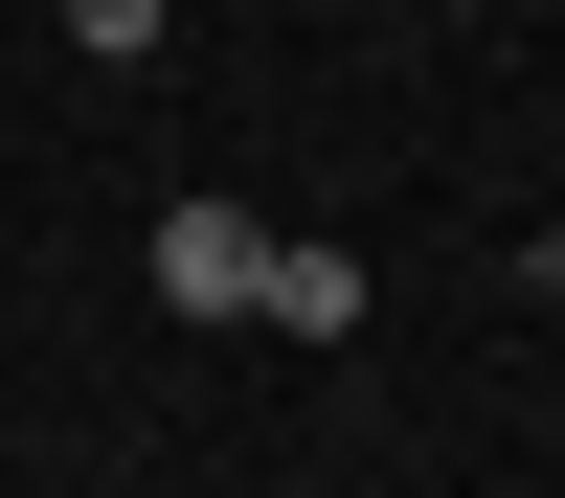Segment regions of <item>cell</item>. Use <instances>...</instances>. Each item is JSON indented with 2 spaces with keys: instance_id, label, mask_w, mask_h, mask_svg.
I'll list each match as a JSON object with an SVG mask.
<instances>
[{
  "instance_id": "6da1fadb",
  "label": "cell",
  "mask_w": 565,
  "mask_h": 498,
  "mask_svg": "<svg viewBox=\"0 0 565 498\" xmlns=\"http://www.w3.org/2000/svg\"><path fill=\"white\" fill-rule=\"evenodd\" d=\"M136 272H159V317H249V295H271V226H249V204H159Z\"/></svg>"
},
{
  "instance_id": "3957f363",
  "label": "cell",
  "mask_w": 565,
  "mask_h": 498,
  "mask_svg": "<svg viewBox=\"0 0 565 498\" xmlns=\"http://www.w3.org/2000/svg\"><path fill=\"white\" fill-rule=\"evenodd\" d=\"M68 45H90V68H136V45H159V0H68Z\"/></svg>"
},
{
  "instance_id": "7a4b0ae2",
  "label": "cell",
  "mask_w": 565,
  "mask_h": 498,
  "mask_svg": "<svg viewBox=\"0 0 565 498\" xmlns=\"http://www.w3.org/2000/svg\"><path fill=\"white\" fill-rule=\"evenodd\" d=\"M249 317H271V340H362V250H295V226H271V295Z\"/></svg>"
}]
</instances>
